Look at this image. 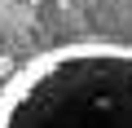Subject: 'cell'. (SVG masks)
<instances>
[{"label":"cell","instance_id":"1","mask_svg":"<svg viewBox=\"0 0 132 128\" xmlns=\"http://www.w3.org/2000/svg\"><path fill=\"white\" fill-rule=\"evenodd\" d=\"M0 128H132V44L79 40L31 57L0 88Z\"/></svg>","mask_w":132,"mask_h":128}]
</instances>
